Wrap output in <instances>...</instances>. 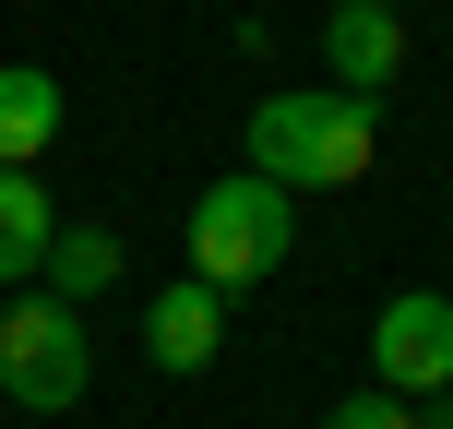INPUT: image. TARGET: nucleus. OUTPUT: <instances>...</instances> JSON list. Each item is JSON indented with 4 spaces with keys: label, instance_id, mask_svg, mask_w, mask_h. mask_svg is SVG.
Segmentation results:
<instances>
[{
    "label": "nucleus",
    "instance_id": "nucleus-8",
    "mask_svg": "<svg viewBox=\"0 0 453 429\" xmlns=\"http://www.w3.org/2000/svg\"><path fill=\"white\" fill-rule=\"evenodd\" d=\"M48 239H60V215H48V191H36V167H0V287H12V274H36V263H48Z\"/></svg>",
    "mask_w": 453,
    "mask_h": 429
},
{
    "label": "nucleus",
    "instance_id": "nucleus-5",
    "mask_svg": "<svg viewBox=\"0 0 453 429\" xmlns=\"http://www.w3.org/2000/svg\"><path fill=\"white\" fill-rule=\"evenodd\" d=\"M322 60H334V96H358V108H370V96L406 72V12H394V0H334Z\"/></svg>",
    "mask_w": 453,
    "mask_h": 429
},
{
    "label": "nucleus",
    "instance_id": "nucleus-3",
    "mask_svg": "<svg viewBox=\"0 0 453 429\" xmlns=\"http://www.w3.org/2000/svg\"><path fill=\"white\" fill-rule=\"evenodd\" d=\"M84 370H96V346H84V310L72 298H12L0 310V394L12 406H36V418H72L84 406Z\"/></svg>",
    "mask_w": 453,
    "mask_h": 429
},
{
    "label": "nucleus",
    "instance_id": "nucleus-10",
    "mask_svg": "<svg viewBox=\"0 0 453 429\" xmlns=\"http://www.w3.org/2000/svg\"><path fill=\"white\" fill-rule=\"evenodd\" d=\"M322 429H418V406H406V394H346Z\"/></svg>",
    "mask_w": 453,
    "mask_h": 429
},
{
    "label": "nucleus",
    "instance_id": "nucleus-6",
    "mask_svg": "<svg viewBox=\"0 0 453 429\" xmlns=\"http://www.w3.org/2000/svg\"><path fill=\"white\" fill-rule=\"evenodd\" d=\"M143 346H156V370H203L215 346H226V298L203 287V274H180V287L143 310Z\"/></svg>",
    "mask_w": 453,
    "mask_h": 429
},
{
    "label": "nucleus",
    "instance_id": "nucleus-7",
    "mask_svg": "<svg viewBox=\"0 0 453 429\" xmlns=\"http://www.w3.org/2000/svg\"><path fill=\"white\" fill-rule=\"evenodd\" d=\"M48 143H60V72L12 60L0 72V167H36Z\"/></svg>",
    "mask_w": 453,
    "mask_h": 429
},
{
    "label": "nucleus",
    "instance_id": "nucleus-9",
    "mask_svg": "<svg viewBox=\"0 0 453 429\" xmlns=\"http://www.w3.org/2000/svg\"><path fill=\"white\" fill-rule=\"evenodd\" d=\"M36 274H48V298H72V310H84L96 287H119V226H96V215H84V226H60Z\"/></svg>",
    "mask_w": 453,
    "mask_h": 429
},
{
    "label": "nucleus",
    "instance_id": "nucleus-1",
    "mask_svg": "<svg viewBox=\"0 0 453 429\" xmlns=\"http://www.w3.org/2000/svg\"><path fill=\"white\" fill-rule=\"evenodd\" d=\"M370 156H382V132L358 96H263L250 108V167L274 191H358Z\"/></svg>",
    "mask_w": 453,
    "mask_h": 429
},
{
    "label": "nucleus",
    "instance_id": "nucleus-4",
    "mask_svg": "<svg viewBox=\"0 0 453 429\" xmlns=\"http://www.w3.org/2000/svg\"><path fill=\"white\" fill-rule=\"evenodd\" d=\"M370 370H382V394H453V298H441V287L382 298V322H370Z\"/></svg>",
    "mask_w": 453,
    "mask_h": 429
},
{
    "label": "nucleus",
    "instance_id": "nucleus-2",
    "mask_svg": "<svg viewBox=\"0 0 453 429\" xmlns=\"http://www.w3.org/2000/svg\"><path fill=\"white\" fill-rule=\"evenodd\" d=\"M287 203H298V191H274L263 167L215 180L203 203H191V274H203L215 298H226V287H250V274H274V263H287V239H298Z\"/></svg>",
    "mask_w": 453,
    "mask_h": 429
}]
</instances>
